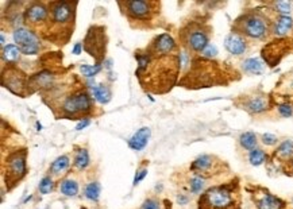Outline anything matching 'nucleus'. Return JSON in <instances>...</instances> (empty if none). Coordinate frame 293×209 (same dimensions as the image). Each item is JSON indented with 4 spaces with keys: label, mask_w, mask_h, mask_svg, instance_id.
I'll use <instances>...</instances> for the list:
<instances>
[{
    "label": "nucleus",
    "mask_w": 293,
    "mask_h": 209,
    "mask_svg": "<svg viewBox=\"0 0 293 209\" xmlns=\"http://www.w3.org/2000/svg\"><path fill=\"white\" fill-rule=\"evenodd\" d=\"M138 68L135 76L139 78L143 89L154 93H166L173 88L181 69V60L177 54L154 55L146 49L135 52Z\"/></svg>",
    "instance_id": "f257e3e1"
},
{
    "label": "nucleus",
    "mask_w": 293,
    "mask_h": 209,
    "mask_svg": "<svg viewBox=\"0 0 293 209\" xmlns=\"http://www.w3.org/2000/svg\"><path fill=\"white\" fill-rule=\"evenodd\" d=\"M48 7H49V20L43 31V36L48 38L49 41L52 39L57 42L58 45H64L73 31L77 3L52 1Z\"/></svg>",
    "instance_id": "f03ea898"
},
{
    "label": "nucleus",
    "mask_w": 293,
    "mask_h": 209,
    "mask_svg": "<svg viewBox=\"0 0 293 209\" xmlns=\"http://www.w3.org/2000/svg\"><path fill=\"white\" fill-rule=\"evenodd\" d=\"M232 33L241 34L244 38L262 41L272 34V22L261 11H246L234 22Z\"/></svg>",
    "instance_id": "7ed1b4c3"
},
{
    "label": "nucleus",
    "mask_w": 293,
    "mask_h": 209,
    "mask_svg": "<svg viewBox=\"0 0 293 209\" xmlns=\"http://www.w3.org/2000/svg\"><path fill=\"white\" fill-rule=\"evenodd\" d=\"M122 12L128 18L130 22L138 23H149L152 22L154 15L158 12L159 3L155 1H143V0H133V1H119Z\"/></svg>",
    "instance_id": "20e7f679"
},
{
    "label": "nucleus",
    "mask_w": 293,
    "mask_h": 209,
    "mask_svg": "<svg viewBox=\"0 0 293 209\" xmlns=\"http://www.w3.org/2000/svg\"><path fill=\"white\" fill-rule=\"evenodd\" d=\"M180 35L184 48L192 53H202L209 45V29L203 23H190L181 30Z\"/></svg>",
    "instance_id": "39448f33"
},
{
    "label": "nucleus",
    "mask_w": 293,
    "mask_h": 209,
    "mask_svg": "<svg viewBox=\"0 0 293 209\" xmlns=\"http://www.w3.org/2000/svg\"><path fill=\"white\" fill-rule=\"evenodd\" d=\"M60 109H61V118L65 119H74L80 115L89 114L92 111L91 96L86 90H77L65 97Z\"/></svg>",
    "instance_id": "423d86ee"
},
{
    "label": "nucleus",
    "mask_w": 293,
    "mask_h": 209,
    "mask_svg": "<svg viewBox=\"0 0 293 209\" xmlns=\"http://www.w3.org/2000/svg\"><path fill=\"white\" fill-rule=\"evenodd\" d=\"M3 173H4V181L6 185L10 186V189L18 184L27 173L26 166V150L15 151L13 154L7 157L6 162L3 165Z\"/></svg>",
    "instance_id": "0eeeda50"
},
{
    "label": "nucleus",
    "mask_w": 293,
    "mask_h": 209,
    "mask_svg": "<svg viewBox=\"0 0 293 209\" xmlns=\"http://www.w3.org/2000/svg\"><path fill=\"white\" fill-rule=\"evenodd\" d=\"M84 50L96 60V64L100 65V62L105 57V50H107L105 27H103V26L89 27L86 39H84Z\"/></svg>",
    "instance_id": "6e6552de"
},
{
    "label": "nucleus",
    "mask_w": 293,
    "mask_h": 209,
    "mask_svg": "<svg viewBox=\"0 0 293 209\" xmlns=\"http://www.w3.org/2000/svg\"><path fill=\"white\" fill-rule=\"evenodd\" d=\"M232 204L234 196L231 189L227 186H215L204 193L200 207L204 205L207 209H228Z\"/></svg>",
    "instance_id": "1a4fd4ad"
},
{
    "label": "nucleus",
    "mask_w": 293,
    "mask_h": 209,
    "mask_svg": "<svg viewBox=\"0 0 293 209\" xmlns=\"http://www.w3.org/2000/svg\"><path fill=\"white\" fill-rule=\"evenodd\" d=\"M49 20V7L43 3H30L27 8L23 11V22H25L29 29L33 30H39L42 33L46 29V24Z\"/></svg>",
    "instance_id": "9d476101"
},
{
    "label": "nucleus",
    "mask_w": 293,
    "mask_h": 209,
    "mask_svg": "<svg viewBox=\"0 0 293 209\" xmlns=\"http://www.w3.org/2000/svg\"><path fill=\"white\" fill-rule=\"evenodd\" d=\"M1 84L3 87L10 89L13 93L19 96H26L27 93L30 95L29 90V78L26 77L25 73H22L18 68L10 66L8 69L3 70L1 76Z\"/></svg>",
    "instance_id": "9b49d317"
},
{
    "label": "nucleus",
    "mask_w": 293,
    "mask_h": 209,
    "mask_svg": "<svg viewBox=\"0 0 293 209\" xmlns=\"http://www.w3.org/2000/svg\"><path fill=\"white\" fill-rule=\"evenodd\" d=\"M14 41L25 55H35L41 50L39 38L30 29L17 27L14 31Z\"/></svg>",
    "instance_id": "f8f14e48"
},
{
    "label": "nucleus",
    "mask_w": 293,
    "mask_h": 209,
    "mask_svg": "<svg viewBox=\"0 0 293 209\" xmlns=\"http://www.w3.org/2000/svg\"><path fill=\"white\" fill-rule=\"evenodd\" d=\"M292 48V39L281 38L268 43L262 49V58L269 66H276Z\"/></svg>",
    "instance_id": "ddd939ff"
},
{
    "label": "nucleus",
    "mask_w": 293,
    "mask_h": 209,
    "mask_svg": "<svg viewBox=\"0 0 293 209\" xmlns=\"http://www.w3.org/2000/svg\"><path fill=\"white\" fill-rule=\"evenodd\" d=\"M146 50L154 55H169L177 50V43L169 34H159L150 42Z\"/></svg>",
    "instance_id": "4468645a"
},
{
    "label": "nucleus",
    "mask_w": 293,
    "mask_h": 209,
    "mask_svg": "<svg viewBox=\"0 0 293 209\" xmlns=\"http://www.w3.org/2000/svg\"><path fill=\"white\" fill-rule=\"evenodd\" d=\"M293 30V18L287 15H276L272 22V35L281 39L287 38L288 34Z\"/></svg>",
    "instance_id": "2eb2a0df"
},
{
    "label": "nucleus",
    "mask_w": 293,
    "mask_h": 209,
    "mask_svg": "<svg viewBox=\"0 0 293 209\" xmlns=\"http://www.w3.org/2000/svg\"><path fill=\"white\" fill-rule=\"evenodd\" d=\"M224 48L232 55H242L247 50V39L237 33H230L224 39Z\"/></svg>",
    "instance_id": "dca6fc26"
},
{
    "label": "nucleus",
    "mask_w": 293,
    "mask_h": 209,
    "mask_svg": "<svg viewBox=\"0 0 293 209\" xmlns=\"http://www.w3.org/2000/svg\"><path fill=\"white\" fill-rule=\"evenodd\" d=\"M215 161H216V158L212 156H208V154L197 157L195 161L192 162L190 170H192L193 173L197 174V175L204 177L206 174H209V172L214 169V166L216 165V162Z\"/></svg>",
    "instance_id": "f3484780"
},
{
    "label": "nucleus",
    "mask_w": 293,
    "mask_h": 209,
    "mask_svg": "<svg viewBox=\"0 0 293 209\" xmlns=\"http://www.w3.org/2000/svg\"><path fill=\"white\" fill-rule=\"evenodd\" d=\"M243 108L250 114H262L270 109V99L268 96H253L244 102Z\"/></svg>",
    "instance_id": "a211bd4d"
},
{
    "label": "nucleus",
    "mask_w": 293,
    "mask_h": 209,
    "mask_svg": "<svg viewBox=\"0 0 293 209\" xmlns=\"http://www.w3.org/2000/svg\"><path fill=\"white\" fill-rule=\"evenodd\" d=\"M53 81H54V74L50 73L49 70H43L29 78V88H33V90L50 88L53 87Z\"/></svg>",
    "instance_id": "6ab92c4d"
},
{
    "label": "nucleus",
    "mask_w": 293,
    "mask_h": 209,
    "mask_svg": "<svg viewBox=\"0 0 293 209\" xmlns=\"http://www.w3.org/2000/svg\"><path fill=\"white\" fill-rule=\"evenodd\" d=\"M150 128L149 127H142L138 131L135 132L133 137L130 138L128 140V146L130 149H133L134 151H140L147 146V142L150 139Z\"/></svg>",
    "instance_id": "aec40b11"
},
{
    "label": "nucleus",
    "mask_w": 293,
    "mask_h": 209,
    "mask_svg": "<svg viewBox=\"0 0 293 209\" xmlns=\"http://www.w3.org/2000/svg\"><path fill=\"white\" fill-rule=\"evenodd\" d=\"M257 209H285V203L275 194L265 193L257 201Z\"/></svg>",
    "instance_id": "412c9836"
},
{
    "label": "nucleus",
    "mask_w": 293,
    "mask_h": 209,
    "mask_svg": "<svg viewBox=\"0 0 293 209\" xmlns=\"http://www.w3.org/2000/svg\"><path fill=\"white\" fill-rule=\"evenodd\" d=\"M276 159H278L282 163H287V162H291L293 159V140L288 139V140H284L282 143H280V146L277 147V150L273 154Z\"/></svg>",
    "instance_id": "4be33fe9"
},
{
    "label": "nucleus",
    "mask_w": 293,
    "mask_h": 209,
    "mask_svg": "<svg viewBox=\"0 0 293 209\" xmlns=\"http://www.w3.org/2000/svg\"><path fill=\"white\" fill-rule=\"evenodd\" d=\"M263 62L259 58H247L242 64V70L247 74H261L263 72Z\"/></svg>",
    "instance_id": "5701e85b"
},
{
    "label": "nucleus",
    "mask_w": 293,
    "mask_h": 209,
    "mask_svg": "<svg viewBox=\"0 0 293 209\" xmlns=\"http://www.w3.org/2000/svg\"><path fill=\"white\" fill-rule=\"evenodd\" d=\"M92 92H93V97L95 100L100 104H107L111 99V90L107 85L104 84H98L92 87Z\"/></svg>",
    "instance_id": "b1692460"
},
{
    "label": "nucleus",
    "mask_w": 293,
    "mask_h": 209,
    "mask_svg": "<svg viewBox=\"0 0 293 209\" xmlns=\"http://www.w3.org/2000/svg\"><path fill=\"white\" fill-rule=\"evenodd\" d=\"M60 192H61L64 196L74 197L79 193V184L72 178L62 179L61 184H60Z\"/></svg>",
    "instance_id": "393cba45"
},
{
    "label": "nucleus",
    "mask_w": 293,
    "mask_h": 209,
    "mask_svg": "<svg viewBox=\"0 0 293 209\" xmlns=\"http://www.w3.org/2000/svg\"><path fill=\"white\" fill-rule=\"evenodd\" d=\"M69 163H70V159H69V157L68 156L58 157V158L52 163V166H50L49 169V173L53 174V175H60V174L64 173L68 167H69Z\"/></svg>",
    "instance_id": "a878e982"
},
{
    "label": "nucleus",
    "mask_w": 293,
    "mask_h": 209,
    "mask_svg": "<svg viewBox=\"0 0 293 209\" xmlns=\"http://www.w3.org/2000/svg\"><path fill=\"white\" fill-rule=\"evenodd\" d=\"M20 49L17 46V45H7L6 48L3 49L1 52V58L6 62H10V64H14L19 61V57H20Z\"/></svg>",
    "instance_id": "bb28decb"
},
{
    "label": "nucleus",
    "mask_w": 293,
    "mask_h": 209,
    "mask_svg": "<svg viewBox=\"0 0 293 209\" xmlns=\"http://www.w3.org/2000/svg\"><path fill=\"white\" fill-rule=\"evenodd\" d=\"M257 143H258V139L254 132H243L239 137V144L242 146V149L247 150V151L257 149Z\"/></svg>",
    "instance_id": "cd10ccee"
},
{
    "label": "nucleus",
    "mask_w": 293,
    "mask_h": 209,
    "mask_svg": "<svg viewBox=\"0 0 293 209\" xmlns=\"http://www.w3.org/2000/svg\"><path fill=\"white\" fill-rule=\"evenodd\" d=\"M74 166L79 170H86L89 166V154L86 149H79L74 156Z\"/></svg>",
    "instance_id": "c85d7f7f"
},
{
    "label": "nucleus",
    "mask_w": 293,
    "mask_h": 209,
    "mask_svg": "<svg viewBox=\"0 0 293 209\" xmlns=\"http://www.w3.org/2000/svg\"><path fill=\"white\" fill-rule=\"evenodd\" d=\"M268 154L261 149H254L249 151V162L253 166H261L268 161Z\"/></svg>",
    "instance_id": "c756f323"
},
{
    "label": "nucleus",
    "mask_w": 293,
    "mask_h": 209,
    "mask_svg": "<svg viewBox=\"0 0 293 209\" xmlns=\"http://www.w3.org/2000/svg\"><path fill=\"white\" fill-rule=\"evenodd\" d=\"M100 191H102L100 184L95 181V182H89V184L86 186L84 194H86V197L88 198V200H91V201H98L99 197H100Z\"/></svg>",
    "instance_id": "7c9ffc66"
},
{
    "label": "nucleus",
    "mask_w": 293,
    "mask_h": 209,
    "mask_svg": "<svg viewBox=\"0 0 293 209\" xmlns=\"http://www.w3.org/2000/svg\"><path fill=\"white\" fill-rule=\"evenodd\" d=\"M190 189L193 194H199L206 189V178L202 175H197L195 174L190 181Z\"/></svg>",
    "instance_id": "2f4dec72"
},
{
    "label": "nucleus",
    "mask_w": 293,
    "mask_h": 209,
    "mask_svg": "<svg viewBox=\"0 0 293 209\" xmlns=\"http://www.w3.org/2000/svg\"><path fill=\"white\" fill-rule=\"evenodd\" d=\"M270 6H272L273 11H275L277 15H287V17H291L292 3H289V1H276V3H272Z\"/></svg>",
    "instance_id": "473e14b6"
},
{
    "label": "nucleus",
    "mask_w": 293,
    "mask_h": 209,
    "mask_svg": "<svg viewBox=\"0 0 293 209\" xmlns=\"http://www.w3.org/2000/svg\"><path fill=\"white\" fill-rule=\"evenodd\" d=\"M53 186H54L53 178H52L50 175H48V177H43V178L41 179L39 186H38V191H39L41 194H49L50 192L53 191Z\"/></svg>",
    "instance_id": "72a5a7b5"
},
{
    "label": "nucleus",
    "mask_w": 293,
    "mask_h": 209,
    "mask_svg": "<svg viewBox=\"0 0 293 209\" xmlns=\"http://www.w3.org/2000/svg\"><path fill=\"white\" fill-rule=\"evenodd\" d=\"M80 70L86 77L91 78L95 77L102 70V65H99V64H96V65H81L80 66Z\"/></svg>",
    "instance_id": "f704fd0d"
},
{
    "label": "nucleus",
    "mask_w": 293,
    "mask_h": 209,
    "mask_svg": "<svg viewBox=\"0 0 293 209\" xmlns=\"http://www.w3.org/2000/svg\"><path fill=\"white\" fill-rule=\"evenodd\" d=\"M277 109H278V114H280L282 118H291L293 115V105L292 104H289V103H282V104H280V105L277 107Z\"/></svg>",
    "instance_id": "c9c22d12"
},
{
    "label": "nucleus",
    "mask_w": 293,
    "mask_h": 209,
    "mask_svg": "<svg viewBox=\"0 0 293 209\" xmlns=\"http://www.w3.org/2000/svg\"><path fill=\"white\" fill-rule=\"evenodd\" d=\"M140 209H161V203L157 198H146L143 204L140 205Z\"/></svg>",
    "instance_id": "e433bc0d"
},
{
    "label": "nucleus",
    "mask_w": 293,
    "mask_h": 209,
    "mask_svg": "<svg viewBox=\"0 0 293 209\" xmlns=\"http://www.w3.org/2000/svg\"><path fill=\"white\" fill-rule=\"evenodd\" d=\"M200 54L203 55V58H206V60H212V58L216 57V54H218V49L215 48L214 45L209 43L207 48L204 49Z\"/></svg>",
    "instance_id": "4c0bfd02"
},
{
    "label": "nucleus",
    "mask_w": 293,
    "mask_h": 209,
    "mask_svg": "<svg viewBox=\"0 0 293 209\" xmlns=\"http://www.w3.org/2000/svg\"><path fill=\"white\" fill-rule=\"evenodd\" d=\"M261 140H262V143L265 146H276L278 143V138L273 135V134H263Z\"/></svg>",
    "instance_id": "58836bf2"
},
{
    "label": "nucleus",
    "mask_w": 293,
    "mask_h": 209,
    "mask_svg": "<svg viewBox=\"0 0 293 209\" xmlns=\"http://www.w3.org/2000/svg\"><path fill=\"white\" fill-rule=\"evenodd\" d=\"M147 175V169L146 167H143V169H139L138 172H137V174H135V178H134V186H137L138 184H139L142 179L145 178Z\"/></svg>",
    "instance_id": "ea45409f"
},
{
    "label": "nucleus",
    "mask_w": 293,
    "mask_h": 209,
    "mask_svg": "<svg viewBox=\"0 0 293 209\" xmlns=\"http://www.w3.org/2000/svg\"><path fill=\"white\" fill-rule=\"evenodd\" d=\"M89 123H91V120L88 119V118H84V119H81L79 122V124L76 125V130L77 131H81V130H84L86 125H89Z\"/></svg>",
    "instance_id": "a19ab883"
},
{
    "label": "nucleus",
    "mask_w": 293,
    "mask_h": 209,
    "mask_svg": "<svg viewBox=\"0 0 293 209\" xmlns=\"http://www.w3.org/2000/svg\"><path fill=\"white\" fill-rule=\"evenodd\" d=\"M81 50H83V45L81 43H76L73 48V54H76V55H79L80 53H81Z\"/></svg>",
    "instance_id": "79ce46f5"
},
{
    "label": "nucleus",
    "mask_w": 293,
    "mask_h": 209,
    "mask_svg": "<svg viewBox=\"0 0 293 209\" xmlns=\"http://www.w3.org/2000/svg\"><path fill=\"white\" fill-rule=\"evenodd\" d=\"M177 201L180 203V205H184V204L188 203V198L185 197V196H178Z\"/></svg>",
    "instance_id": "37998d69"
},
{
    "label": "nucleus",
    "mask_w": 293,
    "mask_h": 209,
    "mask_svg": "<svg viewBox=\"0 0 293 209\" xmlns=\"http://www.w3.org/2000/svg\"><path fill=\"white\" fill-rule=\"evenodd\" d=\"M288 163H291V169H292V172H293V159L291 162H288Z\"/></svg>",
    "instance_id": "c03bdc74"
},
{
    "label": "nucleus",
    "mask_w": 293,
    "mask_h": 209,
    "mask_svg": "<svg viewBox=\"0 0 293 209\" xmlns=\"http://www.w3.org/2000/svg\"><path fill=\"white\" fill-rule=\"evenodd\" d=\"M292 48H293V36H292Z\"/></svg>",
    "instance_id": "a18cd8bd"
}]
</instances>
